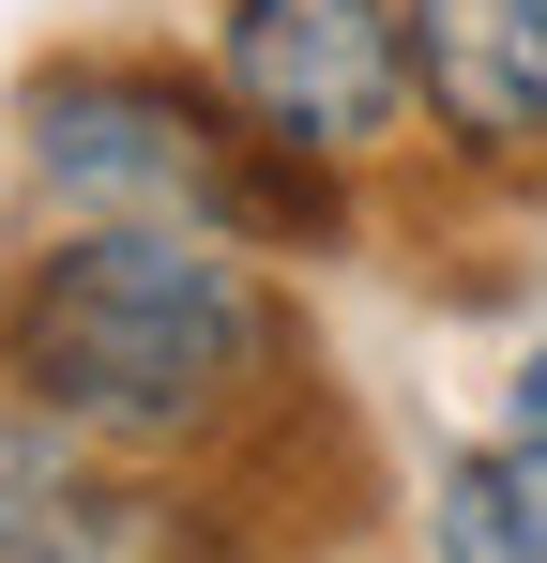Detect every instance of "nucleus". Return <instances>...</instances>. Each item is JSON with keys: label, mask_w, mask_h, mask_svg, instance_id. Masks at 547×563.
Returning <instances> with one entry per match:
<instances>
[{"label": "nucleus", "mask_w": 547, "mask_h": 563, "mask_svg": "<svg viewBox=\"0 0 547 563\" xmlns=\"http://www.w3.org/2000/svg\"><path fill=\"white\" fill-rule=\"evenodd\" d=\"M0 380L107 457H182L274 380V289L228 229H62L0 289Z\"/></svg>", "instance_id": "1"}, {"label": "nucleus", "mask_w": 547, "mask_h": 563, "mask_svg": "<svg viewBox=\"0 0 547 563\" xmlns=\"http://www.w3.org/2000/svg\"><path fill=\"white\" fill-rule=\"evenodd\" d=\"M15 137H31V184L77 229H228L244 168H259L228 92H198L168 62H46Z\"/></svg>", "instance_id": "2"}, {"label": "nucleus", "mask_w": 547, "mask_h": 563, "mask_svg": "<svg viewBox=\"0 0 547 563\" xmlns=\"http://www.w3.org/2000/svg\"><path fill=\"white\" fill-rule=\"evenodd\" d=\"M213 92L274 153L365 168L411 122V31H395V0H228L213 15Z\"/></svg>", "instance_id": "3"}, {"label": "nucleus", "mask_w": 547, "mask_h": 563, "mask_svg": "<svg viewBox=\"0 0 547 563\" xmlns=\"http://www.w3.org/2000/svg\"><path fill=\"white\" fill-rule=\"evenodd\" d=\"M395 31H411V107L471 168L547 153V0H395Z\"/></svg>", "instance_id": "4"}, {"label": "nucleus", "mask_w": 547, "mask_h": 563, "mask_svg": "<svg viewBox=\"0 0 547 563\" xmlns=\"http://www.w3.org/2000/svg\"><path fill=\"white\" fill-rule=\"evenodd\" d=\"M0 563H168V503L122 487L107 442L0 396Z\"/></svg>", "instance_id": "5"}, {"label": "nucleus", "mask_w": 547, "mask_h": 563, "mask_svg": "<svg viewBox=\"0 0 547 563\" xmlns=\"http://www.w3.org/2000/svg\"><path fill=\"white\" fill-rule=\"evenodd\" d=\"M426 563H547V457H517V442L442 457V487H426Z\"/></svg>", "instance_id": "6"}, {"label": "nucleus", "mask_w": 547, "mask_h": 563, "mask_svg": "<svg viewBox=\"0 0 547 563\" xmlns=\"http://www.w3.org/2000/svg\"><path fill=\"white\" fill-rule=\"evenodd\" d=\"M502 442L547 457V351H517V380H502Z\"/></svg>", "instance_id": "7"}]
</instances>
